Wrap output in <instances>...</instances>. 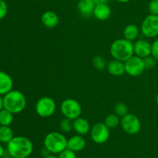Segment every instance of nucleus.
Returning a JSON list of instances; mask_svg holds the SVG:
<instances>
[{"label": "nucleus", "mask_w": 158, "mask_h": 158, "mask_svg": "<svg viewBox=\"0 0 158 158\" xmlns=\"http://www.w3.org/2000/svg\"><path fill=\"white\" fill-rule=\"evenodd\" d=\"M148 11L151 15H158V0H151L148 4Z\"/></svg>", "instance_id": "27"}, {"label": "nucleus", "mask_w": 158, "mask_h": 158, "mask_svg": "<svg viewBox=\"0 0 158 158\" xmlns=\"http://www.w3.org/2000/svg\"><path fill=\"white\" fill-rule=\"evenodd\" d=\"M108 73L113 76H121L123 74H125V66L124 62L120 61L117 60H110L109 63L107 64V67H106Z\"/></svg>", "instance_id": "15"}, {"label": "nucleus", "mask_w": 158, "mask_h": 158, "mask_svg": "<svg viewBox=\"0 0 158 158\" xmlns=\"http://www.w3.org/2000/svg\"><path fill=\"white\" fill-rule=\"evenodd\" d=\"M94 2L96 3V5L98 4H107L108 2L110 0H94Z\"/></svg>", "instance_id": "31"}, {"label": "nucleus", "mask_w": 158, "mask_h": 158, "mask_svg": "<svg viewBox=\"0 0 158 158\" xmlns=\"http://www.w3.org/2000/svg\"><path fill=\"white\" fill-rule=\"evenodd\" d=\"M73 129L79 135H86L90 132L91 126L89 121L84 118L79 117L73 120Z\"/></svg>", "instance_id": "16"}, {"label": "nucleus", "mask_w": 158, "mask_h": 158, "mask_svg": "<svg viewBox=\"0 0 158 158\" xmlns=\"http://www.w3.org/2000/svg\"><path fill=\"white\" fill-rule=\"evenodd\" d=\"M125 72L131 77H137L143 74L145 70L143 58L133 55L124 62Z\"/></svg>", "instance_id": "10"}, {"label": "nucleus", "mask_w": 158, "mask_h": 158, "mask_svg": "<svg viewBox=\"0 0 158 158\" xmlns=\"http://www.w3.org/2000/svg\"><path fill=\"white\" fill-rule=\"evenodd\" d=\"M120 125L125 133L129 135H136L141 129V122L137 116L128 113L122 117Z\"/></svg>", "instance_id": "7"}, {"label": "nucleus", "mask_w": 158, "mask_h": 158, "mask_svg": "<svg viewBox=\"0 0 158 158\" xmlns=\"http://www.w3.org/2000/svg\"><path fill=\"white\" fill-rule=\"evenodd\" d=\"M141 33L148 38H154L158 36V15H148L141 23Z\"/></svg>", "instance_id": "8"}, {"label": "nucleus", "mask_w": 158, "mask_h": 158, "mask_svg": "<svg viewBox=\"0 0 158 158\" xmlns=\"http://www.w3.org/2000/svg\"><path fill=\"white\" fill-rule=\"evenodd\" d=\"M41 22L44 26L49 29H52L59 24L60 18L55 12L51 10L43 12L41 16Z\"/></svg>", "instance_id": "13"}, {"label": "nucleus", "mask_w": 158, "mask_h": 158, "mask_svg": "<svg viewBox=\"0 0 158 158\" xmlns=\"http://www.w3.org/2000/svg\"><path fill=\"white\" fill-rule=\"evenodd\" d=\"M4 108V102H3V98L0 95V111Z\"/></svg>", "instance_id": "33"}, {"label": "nucleus", "mask_w": 158, "mask_h": 158, "mask_svg": "<svg viewBox=\"0 0 158 158\" xmlns=\"http://www.w3.org/2000/svg\"><path fill=\"white\" fill-rule=\"evenodd\" d=\"M68 139L60 132H50L45 136L44 147L52 154H60L67 149Z\"/></svg>", "instance_id": "4"}, {"label": "nucleus", "mask_w": 158, "mask_h": 158, "mask_svg": "<svg viewBox=\"0 0 158 158\" xmlns=\"http://www.w3.org/2000/svg\"><path fill=\"white\" fill-rule=\"evenodd\" d=\"M12 113L3 108L0 111V125H10L13 121Z\"/></svg>", "instance_id": "21"}, {"label": "nucleus", "mask_w": 158, "mask_h": 158, "mask_svg": "<svg viewBox=\"0 0 158 158\" xmlns=\"http://www.w3.org/2000/svg\"><path fill=\"white\" fill-rule=\"evenodd\" d=\"M7 150L14 158H27L33 151V144L29 138L15 136L7 143Z\"/></svg>", "instance_id": "1"}, {"label": "nucleus", "mask_w": 158, "mask_h": 158, "mask_svg": "<svg viewBox=\"0 0 158 158\" xmlns=\"http://www.w3.org/2000/svg\"><path fill=\"white\" fill-rule=\"evenodd\" d=\"M134 55L145 58L151 55V43L146 40H138L134 43Z\"/></svg>", "instance_id": "11"}, {"label": "nucleus", "mask_w": 158, "mask_h": 158, "mask_svg": "<svg viewBox=\"0 0 158 158\" xmlns=\"http://www.w3.org/2000/svg\"><path fill=\"white\" fill-rule=\"evenodd\" d=\"M110 53L114 60L125 62L134 55V43L124 38L116 40L110 45Z\"/></svg>", "instance_id": "2"}, {"label": "nucleus", "mask_w": 158, "mask_h": 158, "mask_svg": "<svg viewBox=\"0 0 158 158\" xmlns=\"http://www.w3.org/2000/svg\"><path fill=\"white\" fill-rule=\"evenodd\" d=\"M56 105L53 99L48 96L42 97L35 104V112L42 118H48L55 113Z\"/></svg>", "instance_id": "6"}, {"label": "nucleus", "mask_w": 158, "mask_h": 158, "mask_svg": "<svg viewBox=\"0 0 158 158\" xmlns=\"http://www.w3.org/2000/svg\"><path fill=\"white\" fill-rule=\"evenodd\" d=\"M139 35V29L136 25L129 24L123 29L124 39L129 41H134L137 38Z\"/></svg>", "instance_id": "19"}, {"label": "nucleus", "mask_w": 158, "mask_h": 158, "mask_svg": "<svg viewBox=\"0 0 158 158\" xmlns=\"http://www.w3.org/2000/svg\"><path fill=\"white\" fill-rule=\"evenodd\" d=\"M4 154H5V149L4 147L0 144V158L2 157V156H4Z\"/></svg>", "instance_id": "32"}, {"label": "nucleus", "mask_w": 158, "mask_h": 158, "mask_svg": "<svg viewBox=\"0 0 158 158\" xmlns=\"http://www.w3.org/2000/svg\"><path fill=\"white\" fill-rule=\"evenodd\" d=\"M13 86L12 79L7 73L0 71V95L6 94L12 91Z\"/></svg>", "instance_id": "18"}, {"label": "nucleus", "mask_w": 158, "mask_h": 158, "mask_svg": "<svg viewBox=\"0 0 158 158\" xmlns=\"http://www.w3.org/2000/svg\"><path fill=\"white\" fill-rule=\"evenodd\" d=\"M104 124L109 129H114L117 127L119 124H120V120L119 119V116L115 113L110 114L105 119Z\"/></svg>", "instance_id": "22"}, {"label": "nucleus", "mask_w": 158, "mask_h": 158, "mask_svg": "<svg viewBox=\"0 0 158 158\" xmlns=\"http://www.w3.org/2000/svg\"><path fill=\"white\" fill-rule=\"evenodd\" d=\"M92 64L94 68L97 70H99V71H103V70H104L107 67V64H106V61L104 57L100 55L95 56L93 58Z\"/></svg>", "instance_id": "23"}, {"label": "nucleus", "mask_w": 158, "mask_h": 158, "mask_svg": "<svg viewBox=\"0 0 158 158\" xmlns=\"http://www.w3.org/2000/svg\"><path fill=\"white\" fill-rule=\"evenodd\" d=\"M143 60L145 69H152L153 68H154V66L156 65V63H157V60L151 55L148 56V57H145V58H143Z\"/></svg>", "instance_id": "26"}, {"label": "nucleus", "mask_w": 158, "mask_h": 158, "mask_svg": "<svg viewBox=\"0 0 158 158\" xmlns=\"http://www.w3.org/2000/svg\"><path fill=\"white\" fill-rule=\"evenodd\" d=\"M156 102H157V105H158V93H157V96H156Z\"/></svg>", "instance_id": "36"}, {"label": "nucleus", "mask_w": 158, "mask_h": 158, "mask_svg": "<svg viewBox=\"0 0 158 158\" xmlns=\"http://www.w3.org/2000/svg\"><path fill=\"white\" fill-rule=\"evenodd\" d=\"M59 158H77V154H76V152L73 151V150H69V149H66L65 150H63V152L59 154L58 156Z\"/></svg>", "instance_id": "28"}, {"label": "nucleus", "mask_w": 158, "mask_h": 158, "mask_svg": "<svg viewBox=\"0 0 158 158\" xmlns=\"http://www.w3.org/2000/svg\"><path fill=\"white\" fill-rule=\"evenodd\" d=\"M151 56L158 61V39L151 44Z\"/></svg>", "instance_id": "30"}, {"label": "nucleus", "mask_w": 158, "mask_h": 158, "mask_svg": "<svg viewBox=\"0 0 158 158\" xmlns=\"http://www.w3.org/2000/svg\"><path fill=\"white\" fill-rule=\"evenodd\" d=\"M96 3L94 0H80L77 3V9L80 15L83 17L89 18L94 15V11L95 9Z\"/></svg>", "instance_id": "12"}, {"label": "nucleus", "mask_w": 158, "mask_h": 158, "mask_svg": "<svg viewBox=\"0 0 158 158\" xmlns=\"http://www.w3.org/2000/svg\"><path fill=\"white\" fill-rule=\"evenodd\" d=\"M45 158H59L58 156H55L54 154H51V155H47V156H45Z\"/></svg>", "instance_id": "34"}, {"label": "nucleus", "mask_w": 158, "mask_h": 158, "mask_svg": "<svg viewBox=\"0 0 158 158\" xmlns=\"http://www.w3.org/2000/svg\"><path fill=\"white\" fill-rule=\"evenodd\" d=\"M60 111L65 118L73 121L80 117L82 107L78 101L73 99H66L62 102Z\"/></svg>", "instance_id": "5"}, {"label": "nucleus", "mask_w": 158, "mask_h": 158, "mask_svg": "<svg viewBox=\"0 0 158 158\" xmlns=\"http://www.w3.org/2000/svg\"><path fill=\"white\" fill-rule=\"evenodd\" d=\"M111 15V9L107 4L96 5L94 11V15L97 20L105 21L108 20Z\"/></svg>", "instance_id": "17"}, {"label": "nucleus", "mask_w": 158, "mask_h": 158, "mask_svg": "<svg viewBox=\"0 0 158 158\" xmlns=\"http://www.w3.org/2000/svg\"><path fill=\"white\" fill-rule=\"evenodd\" d=\"M86 140L81 135H75L68 139L67 148L74 152H80L86 147Z\"/></svg>", "instance_id": "14"}, {"label": "nucleus", "mask_w": 158, "mask_h": 158, "mask_svg": "<svg viewBox=\"0 0 158 158\" xmlns=\"http://www.w3.org/2000/svg\"><path fill=\"white\" fill-rule=\"evenodd\" d=\"M7 158H14V157H12V156H9V157H7Z\"/></svg>", "instance_id": "37"}, {"label": "nucleus", "mask_w": 158, "mask_h": 158, "mask_svg": "<svg viewBox=\"0 0 158 158\" xmlns=\"http://www.w3.org/2000/svg\"><path fill=\"white\" fill-rule=\"evenodd\" d=\"M60 126L63 132H64V133H69L73 129V121L65 118L64 119L61 121Z\"/></svg>", "instance_id": "25"}, {"label": "nucleus", "mask_w": 158, "mask_h": 158, "mask_svg": "<svg viewBox=\"0 0 158 158\" xmlns=\"http://www.w3.org/2000/svg\"><path fill=\"white\" fill-rule=\"evenodd\" d=\"M110 136V129L104 122H97L93 125L90 129V136L92 140L97 144L105 143Z\"/></svg>", "instance_id": "9"}, {"label": "nucleus", "mask_w": 158, "mask_h": 158, "mask_svg": "<svg viewBox=\"0 0 158 158\" xmlns=\"http://www.w3.org/2000/svg\"><path fill=\"white\" fill-rule=\"evenodd\" d=\"M114 112L115 114H117L118 116L123 117L128 114V107L123 102H119L114 107Z\"/></svg>", "instance_id": "24"}, {"label": "nucleus", "mask_w": 158, "mask_h": 158, "mask_svg": "<svg viewBox=\"0 0 158 158\" xmlns=\"http://www.w3.org/2000/svg\"><path fill=\"white\" fill-rule=\"evenodd\" d=\"M13 137V132L9 125L0 126V142L8 143Z\"/></svg>", "instance_id": "20"}, {"label": "nucleus", "mask_w": 158, "mask_h": 158, "mask_svg": "<svg viewBox=\"0 0 158 158\" xmlns=\"http://www.w3.org/2000/svg\"><path fill=\"white\" fill-rule=\"evenodd\" d=\"M8 13V5L4 0H0V20H2Z\"/></svg>", "instance_id": "29"}, {"label": "nucleus", "mask_w": 158, "mask_h": 158, "mask_svg": "<svg viewBox=\"0 0 158 158\" xmlns=\"http://www.w3.org/2000/svg\"><path fill=\"white\" fill-rule=\"evenodd\" d=\"M117 1L120 3H127V2H129L131 0H117Z\"/></svg>", "instance_id": "35"}, {"label": "nucleus", "mask_w": 158, "mask_h": 158, "mask_svg": "<svg viewBox=\"0 0 158 158\" xmlns=\"http://www.w3.org/2000/svg\"><path fill=\"white\" fill-rule=\"evenodd\" d=\"M4 108L12 112L17 114L25 109L26 106V99L23 93L18 90H12L3 98Z\"/></svg>", "instance_id": "3"}]
</instances>
